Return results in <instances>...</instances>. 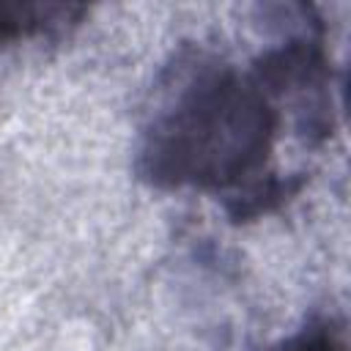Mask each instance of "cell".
I'll list each match as a JSON object with an SVG mask.
<instances>
[{"instance_id": "3957f363", "label": "cell", "mask_w": 351, "mask_h": 351, "mask_svg": "<svg viewBox=\"0 0 351 351\" xmlns=\"http://www.w3.org/2000/svg\"><path fill=\"white\" fill-rule=\"evenodd\" d=\"M269 351H351L348 321L343 313H318Z\"/></svg>"}, {"instance_id": "6da1fadb", "label": "cell", "mask_w": 351, "mask_h": 351, "mask_svg": "<svg viewBox=\"0 0 351 351\" xmlns=\"http://www.w3.org/2000/svg\"><path fill=\"white\" fill-rule=\"evenodd\" d=\"M288 129L315 148L261 55L241 66L208 47L184 44L151 88L134 170L156 189L211 195L233 219H255L304 184L277 162Z\"/></svg>"}, {"instance_id": "7a4b0ae2", "label": "cell", "mask_w": 351, "mask_h": 351, "mask_svg": "<svg viewBox=\"0 0 351 351\" xmlns=\"http://www.w3.org/2000/svg\"><path fill=\"white\" fill-rule=\"evenodd\" d=\"M85 16L82 5L63 3H0V44L63 33Z\"/></svg>"}]
</instances>
